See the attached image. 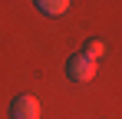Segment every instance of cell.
Listing matches in <instances>:
<instances>
[{"label":"cell","instance_id":"obj_2","mask_svg":"<svg viewBox=\"0 0 122 119\" xmlns=\"http://www.w3.org/2000/svg\"><path fill=\"white\" fill-rule=\"evenodd\" d=\"M10 119H40V99L20 93L17 99H10Z\"/></svg>","mask_w":122,"mask_h":119},{"label":"cell","instance_id":"obj_3","mask_svg":"<svg viewBox=\"0 0 122 119\" xmlns=\"http://www.w3.org/2000/svg\"><path fill=\"white\" fill-rule=\"evenodd\" d=\"M69 3H73V0H33V7H36L40 13H46V17H63V13L69 10Z\"/></svg>","mask_w":122,"mask_h":119},{"label":"cell","instance_id":"obj_1","mask_svg":"<svg viewBox=\"0 0 122 119\" xmlns=\"http://www.w3.org/2000/svg\"><path fill=\"white\" fill-rule=\"evenodd\" d=\"M92 76H96V63L86 56V53H73V56L66 60V79H73V83H89Z\"/></svg>","mask_w":122,"mask_h":119},{"label":"cell","instance_id":"obj_4","mask_svg":"<svg viewBox=\"0 0 122 119\" xmlns=\"http://www.w3.org/2000/svg\"><path fill=\"white\" fill-rule=\"evenodd\" d=\"M79 53H86V56L92 60V63H99V60L106 56V43H102V40H86Z\"/></svg>","mask_w":122,"mask_h":119}]
</instances>
